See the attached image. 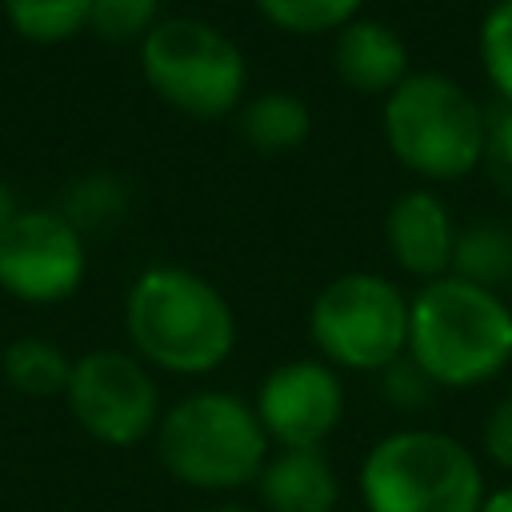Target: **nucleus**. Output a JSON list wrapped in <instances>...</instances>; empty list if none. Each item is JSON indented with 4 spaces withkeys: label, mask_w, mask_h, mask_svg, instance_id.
<instances>
[{
    "label": "nucleus",
    "mask_w": 512,
    "mask_h": 512,
    "mask_svg": "<svg viewBox=\"0 0 512 512\" xmlns=\"http://www.w3.org/2000/svg\"><path fill=\"white\" fill-rule=\"evenodd\" d=\"M436 388H472L512 364V308L500 292L436 276L408 300V352Z\"/></svg>",
    "instance_id": "f257e3e1"
},
{
    "label": "nucleus",
    "mask_w": 512,
    "mask_h": 512,
    "mask_svg": "<svg viewBox=\"0 0 512 512\" xmlns=\"http://www.w3.org/2000/svg\"><path fill=\"white\" fill-rule=\"evenodd\" d=\"M124 328L148 364L176 376H204L236 348V316L224 292L172 264H156L132 280Z\"/></svg>",
    "instance_id": "f03ea898"
},
{
    "label": "nucleus",
    "mask_w": 512,
    "mask_h": 512,
    "mask_svg": "<svg viewBox=\"0 0 512 512\" xmlns=\"http://www.w3.org/2000/svg\"><path fill=\"white\" fill-rule=\"evenodd\" d=\"M152 436L164 472L200 492L244 488L268 460L256 408L232 392H192L176 400Z\"/></svg>",
    "instance_id": "7ed1b4c3"
},
{
    "label": "nucleus",
    "mask_w": 512,
    "mask_h": 512,
    "mask_svg": "<svg viewBox=\"0 0 512 512\" xmlns=\"http://www.w3.org/2000/svg\"><path fill=\"white\" fill-rule=\"evenodd\" d=\"M360 496L368 512H480L484 472L456 436L404 428L368 448Z\"/></svg>",
    "instance_id": "20e7f679"
},
{
    "label": "nucleus",
    "mask_w": 512,
    "mask_h": 512,
    "mask_svg": "<svg viewBox=\"0 0 512 512\" xmlns=\"http://www.w3.org/2000/svg\"><path fill=\"white\" fill-rule=\"evenodd\" d=\"M384 144L424 180H460L480 168L484 112L444 72H412L384 96Z\"/></svg>",
    "instance_id": "39448f33"
},
{
    "label": "nucleus",
    "mask_w": 512,
    "mask_h": 512,
    "mask_svg": "<svg viewBox=\"0 0 512 512\" xmlns=\"http://www.w3.org/2000/svg\"><path fill=\"white\" fill-rule=\"evenodd\" d=\"M148 88L184 116L220 120L248 96V60L232 36L196 16H168L140 40Z\"/></svg>",
    "instance_id": "423d86ee"
},
{
    "label": "nucleus",
    "mask_w": 512,
    "mask_h": 512,
    "mask_svg": "<svg viewBox=\"0 0 512 512\" xmlns=\"http://www.w3.org/2000/svg\"><path fill=\"white\" fill-rule=\"evenodd\" d=\"M308 336L324 364L384 372L408 352V300L376 272H344L316 292Z\"/></svg>",
    "instance_id": "0eeeda50"
},
{
    "label": "nucleus",
    "mask_w": 512,
    "mask_h": 512,
    "mask_svg": "<svg viewBox=\"0 0 512 512\" xmlns=\"http://www.w3.org/2000/svg\"><path fill=\"white\" fill-rule=\"evenodd\" d=\"M64 404L72 420L96 444H108V448H132L148 440L164 416L152 372L136 356L116 348H96L72 360Z\"/></svg>",
    "instance_id": "6e6552de"
},
{
    "label": "nucleus",
    "mask_w": 512,
    "mask_h": 512,
    "mask_svg": "<svg viewBox=\"0 0 512 512\" xmlns=\"http://www.w3.org/2000/svg\"><path fill=\"white\" fill-rule=\"evenodd\" d=\"M80 280V228L60 212H16L0 232V288L28 304H56L68 300Z\"/></svg>",
    "instance_id": "1a4fd4ad"
},
{
    "label": "nucleus",
    "mask_w": 512,
    "mask_h": 512,
    "mask_svg": "<svg viewBox=\"0 0 512 512\" xmlns=\"http://www.w3.org/2000/svg\"><path fill=\"white\" fill-rule=\"evenodd\" d=\"M252 408L268 444L320 448L344 416V384L324 360H288L264 376Z\"/></svg>",
    "instance_id": "9d476101"
},
{
    "label": "nucleus",
    "mask_w": 512,
    "mask_h": 512,
    "mask_svg": "<svg viewBox=\"0 0 512 512\" xmlns=\"http://www.w3.org/2000/svg\"><path fill=\"white\" fill-rule=\"evenodd\" d=\"M384 240L392 248V260L408 276H420L424 284L436 276H448L452 268L456 228H452L448 204L436 192H424V188L400 192L384 216Z\"/></svg>",
    "instance_id": "9b49d317"
},
{
    "label": "nucleus",
    "mask_w": 512,
    "mask_h": 512,
    "mask_svg": "<svg viewBox=\"0 0 512 512\" xmlns=\"http://www.w3.org/2000/svg\"><path fill=\"white\" fill-rule=\"evenodd\" d=\"M332 68L340 84L368 96H388L412 76V56L392 24L356 16L332 40Z\"/></svg>",
    "instance_id": "f8f14e48"
},
{
    "label": "nucleus",
    "mask_w": 512,
    "mask_h": 512,
    "mask_svg": "<svg viewBox=\"0 0 512 512\" xmlns=\"http://www.w3.org/2000/svg\"><path fill=\"white\" fill-rule=\"evenodd\" d=\"M256 488L268 512H332L340 500V480L320 448H280L264 460Z\"/></svg>",
    "instance_id": "ddd939ff"
},
{
    "label": "nucleus",
    "mask_w": 512,
    "mask_h": 512,
    "mask_svg": "<svg viewBox=\"0 0 512 512\" xmlns=\"http://www.w3.org/2000/svg\"><path fill=\"white\" fill-rule=\"evenodd\" d=\"M236 132L248 148L276 156V152H292L308 140L312 132V112L296 92L284 88H268L256 96H244V104L236 108Z\"/></svg>",
    "instance_id": "4468645a"
},
{
    "label": "nucleus",
    "mask_w": 512,
    "mask_h": 512,
    "mask_svg": "<svg viewBox=\"0 0 512 512\" xmlns=\"http://www.w3.org/2000/svg\"><path fill=\"white\" fill-rule=\"evenodd\" d=\"M0 372L12 392H20L28 400H48V396H64L72 360L44 336H20L4 348Z\"/></svg>",
    "instance_id": "2eb2a0df"
},
{
    "label": "nucleus",
    "mask_w": 512,
    "mask_h": 512,
    "mask_svg": "<svg viewBox=\"0 0 512 512\" xmlns=\"http://www.w3.org/2000/svg\"><path fill=\"white\" fill-rule=\"evenodd\" d=\"M448 272L468 284H480L488 292H500L512 280V228L472 224L468 232H456Z\"/></svg>",
    "instance_id": "dca6fc26"
},
{
    "label": "nucleus",
    "mask_w": 512,
    "mask_h": 512,
    "mask_svg": "<svg viewBox=\"0 0 512 512\" xmlns=\"http://www.w3.org/2000/svg\"><path fill=\"white\" fill-rule=\"evenodd\" d=\"M16 36L32 44H64L92 20V0H4Z\"/></svg>",
    "instance_id": "f3484780"
},
{
    "label": "nucleus",
    "mask_w": 512,
    "mask_h": 512,
    "mask_svg": "<svg viewBox=\"0 0 512 512\" xmlns=\"http://www.w3.org/2000/svg\"><path fill=\"white\" fill-rule=\"evenodd\" d=\"M364 0H256L260 16L276 24L280 32L292 36H320V32H340L344 24L356 20Z\"/></svg>",
    "instance_id": "a211bd4d"
},
{
    "label": "nucleus",
    "mask_w": 512,
    "mask_h": 512,
    "mask_svg": "<svg viewBox=\"0 0 512 512\" xmlns=\"http://www.w3.org/2000/svg\"><path fill=\"white\" fill-rule=\"evenodd\" d=\"M480 64L500 104L512 108V0H496L480 20Z\"/></svg>",
    "instance_id": "6ab92c4d"
},
{
    "label": "nucleus",
    "mask_w": 512,
    "mask_h": 512,
    "mask_svg": "<svg viewBox=\"0 0 512 512\" xmlns=\"http://www.w3.org/2000/svg\"><path fill=\"white\" fill-rule=\"evenodd\" d=\"M156 12H160V0H92L88 28L100 40L128 44V40H144L160 24Z\"/></svg>",
    "instance_id": "aec40b11"
},
{
    "label": "nucleus",
    "mask_w": 512,
    "mask_h": 512,
    "mask_svg": "<svg viewBox=\"0 0 512 512\" xmlns=\"http://www.w3.org/2000/svg\"><path fill=\"white\" fill-rule=\"evenodd\" d=\"M484 176L496 184L500 196L512 200V108L500 104L484 112V152H480Z\"/></svg>",
    "instance_id": "412c9836"
},
{
    "label": "nucleus",
    "mask_w": 512,
    "mask_h": 512,
    "mask_svg": "<svg viewBox=\"0 0 512 512\" xmlns=\"http://www.w3.org/2000/svg\"><path fill=\"white\" fill-rule=\"evenodd\" d=\"M432 388H436V384H432L408 356H400L396 364L384 368V396H388L396 408H424L428 396H432Z\"/></svg>",
    "instance_id": "4be33fe9"
},
{
    "label": "nucleus",
    "mask_w": 512,
    "mask_h": 512,
    "mask_svg": "<svg viewBox=\"0 0 512 512\" xmlns=\"http://www.w3.org/2000/svg\"><path fill=\"white\" fill-rule=\"evenodd\" d=\"M484 452L496 468L512 472V392L500 396L484 420Z\"/></svg>",
    "instance_id": "5701e85b"
},
{
    "label": "nucleus",
    "mask_w": 512,
    "mask_h": 512,
    "mask_svg": "<svg viewBox=\"0 0 512 512\" xmlns=\"http://www.w3.org/2000/svg\"><path fill=\"white\" fill-rule=\"evenodd\" d=\"M480 512H512V488H496L492 496H484Z\"/></svg>",
    "instance_id": "b1692460"
},
{
    "label": "nucleus",
    "mask_w": 512,
    "mask_h": 512,
    "mask_svg": "<svg viewBox=\"0 0 512 512\" xmlns=\"http://www.w3.org/2000/svg\"><path fill=\"white\" fill-rule=\"evenodd\" d=\"M12 220H16V204H12V192H8V184H0V232H4Z\"/></svg>",
    "instance_id": "393cba45"
},
{
    "label": "nucleus",
    "mask_w": 512,
    "mask_h": 512,
    "mask_svg": "<svg viewBox=\"0 0 512 512\" xmlns=\"http://www.w3.org/2000/svg\"><path fill=\"white\" fill-rule=\"evenodd\" d=\"M204 512H256V508H244V504H212Z\"/></svg>",
    "instance_id": "a878e982"
}]
</instances>
